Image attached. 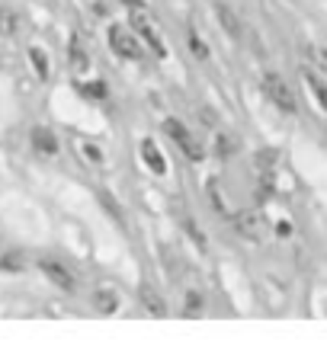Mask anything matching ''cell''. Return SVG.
I'll return each instance as SVG.
<instances>
[{
  "label": "cell",
  "instance_id": "1",
  "mask_svg": "<svg viewBox=\"0 0 327 352\" xmlns=\"http://www.w3.org/2000/svg\"><path fill=\"white\" fill-rule=\"evenodd\" d=\"M263 93H266V100L282 112V116H295V96H292L289 84L282 80L279 74H266L263 77Z\"/></svg>",
  "mask_w": 327,
  "mask_h": 352
},
{
  "label": "cell",
  "instance_id": "2",
  "mask_svg": "<svg viewBox=\"0 0 327 352\" xmlns=\"http://www.w3.org/2000/svg\"><path fill=\"white\" fill-rule=\"evenodd\" d=\"M164 131H167L170 138H173V144H177V148L183 151V154H187L189 160H196V164H199V160L206 157V151H202V144H199V141L193 138V135H189V131L183 129V125H180L177 119H167V122H164Z\"/></svg>",
  "mask_w": 327,
  "mask_h": 352
},
{
  "label": "cell",
  "instance_id": "3",
  "mask_svg": "<svg viewBox=\"0 0 327 352\" xmlns=\"http://www.w3.org/2000/svg\"><path fill=\"white\" fill-rule=\"evenodd\" d=\"M109 45H112V52H116L119 58H129V61H138L141 58L138 38L131 36L125 26H112L109 29Z\"/></svg>",
  "mask_w": 327,
  "mask_h": 352
},
{
  "label": "cell",
  "instance_id": "4",
  "mask_svg": "<svg viewBox=\"0 0 327 352\" xmlns=\"http://www.w3.org/2000/svg\"><path fill=\"white\" fill-rule=\"evenodd\" d=\"M131 26H135V29L141 32V36H145V42L151 45V52H154V55H158V58L167 55V48H164V42H160V36L154 32L151 19L145 16V10H141V7H131Z\"/></svg>",
  "mask_w": 327,
  "mask_h": 352
},
{
  "label": "cell",
  "instance_id": "5",
  "mask_svg": "<svg viewBox=\"0 0 327 352\" xmlns=\"http://www.w3.org/2000/svg\"><path fill=\"white\" fill-rule=\"evenodd\" d=\"M39 269H42V276L52 282V285H58L61 292H74V272L67 266H61V263H55V260H42L39 263Z\"/></svg>",
  "mask_w": 327,
  "mask_h": 352
},
{
  "label": "cell",
  "instance_id": "6",
  "mask_svg": "<svg viewBox=\"0 0 327 352\" xmlns=\"http://www.w3.org/2000/svg\"><path fill=\"white\" fill-rule=\"evenodd\" d=\"M29 138H32V148H36L39 154H45V157L58 154V138H55V131L45 129V125H36Z\"/></svg>",
  "mask_w": 327,
  "mask_h": 352
},
{
  "label": "cell",
  "instance_id": "7",
  "mask_svg": "<svg viewBox=\"0 0 327 352\" xmlns=\"http://www.w3.org/2000/svg\"><path fill=\"white\" fill-rule=\"evenodd\" d=\"M141 160L148 164V170H151V173H158V176H164V173H167V160H164V154H160V151H158V144H154V141H151V138H145V141H141Z\"/></svg>",
  "mask_w": 327,
  "mask_h": 352
},
{
  "label": "cell",
  "instance_id": "8",
  "mask_svg": "<svg viewBox=\"0 0 327 352\" xmlns=\"http://www.w3.org/2000/svg\"><path fill=\"white\" fill-rule=\"evenodd\" d=\"M234 224H238V231H241L244 237H251V241H257V237H260L263 221H260V214H257V212H238V214H234Z\"/></svg>",
  "mask_w": 327,
  "mask_h": 352
},
{
  "label": "cell",
  "instance_id": "9",
  "mask_svg": "<svg viewBox=\"0 0 327 352\" xmlns=\"http://www.w3.org/2000/svg\"><path fill=\"white\" fill-rule=\"evenodd\" d=\"M215 13H218V23L224 26V32L231 38H241V23H238V16H234V10H228L224 3H215Z\"/></svg>",
  "mask_w": 327,
  "mask_h": 352
},
{
  "label": "cell",
  "instance_id": "10",
  "mask_svg": "<svg viewBox=\"0 0 327 352\" xmlns=\"http://www.w3.org/2000/svg\"><path fill=\"white\" fill-rule=\"evenodd\" d=\"M141 305H145V311H151L154 317H167V305L160 301V295L154 288H141Z\"/></svg>",
  "mask_w": 327,
  "mask_h": 352
},
{
  "label": "cell",
  "instance_id": "11",
  "mask_svg": "<svg viewBox=\"0 0 327 352\" xmlns=\"http://www.w3.org/2000/svg\"><path fill=\"white\" fill-rule=\"evenodd\" d=\"M206 311V298L199 295V292H187V301H183V314L187 317H199Z\"/></svg>",
  "mask_w": 327,
  "mask_h": 352
},
{
  "label": "cell",
  "instance_id": "12",
  "mask_svg": "<svg viewBox=\"0 0 327 352\" xmlns=\"http://www.w3.org/2000/svg\"><path fill=\"white\" fill-rule=\"evenodd\" d=\"M94 305H96V311H100V314H112V311L119 307V298L112 295V292H96Z\"/></svg>",
  "mask_w": 327,
  "mask_h": 352
},
{
  "label": "cell",
  "instance_id": "13",
  "mask_svg": "<svg viewBox=\"0 0 327 352\" xmlns=\"http://www.w3.org/2000/svg\"><path fill=\"white\" fill-rule=\"evenodd\" d=\"M17 26H19L17 13H13L10 7H0V36H13V32H17Z\"/></svg>",
  "mask_w": 327,
  "mask_h": 352
},
{
  "label": "cell",
  "instance_id": "14",
  "mask_svg": "<svg viewBox=\"0 0 327 352\" xmlns=\"http://www.w3.org/2000/svg\"><path fill=\"white\" fill-rule=\"evenodd\" d=\"M305 80H308L311 93L318 96V102H321V106H324V109H327V84H324V80H321L318 74H311V71H305Z\"/></svg>",
  "mask_w": 327,
  "mask_h": 352
},
{
  "label": "cell",
  "instance_id": "15",
  "mask_svg": "<svg viewBox=\"0 0 327 352\" xmlns=\"http://www.w3.org/2000/svg\"><path fill=\"white\" fill-rule=\"evenodd\" d=\"M29 61H32V67H36V74L45 80V77H48V58H45V52H42V48H29Z\"/></svg>",
  "mask_w": 327,
  "mask_h": 352
},
{
  "label": "cell",
  "instance_id": "16",
  "mask_svg": "<svg viewBox=\"0 0 327 352\" xmlns=\"http://www.w3.org/2000/svg\"><path fill=\"white\" fill-rule=\"evenodd\" d=\"M183 228H187V234H189V237H193V241H196V247H199V250H206V234L199 231V228H196V221H193L189 214H183Z\"/></svg>",
  "mask_w": 327,
  "mask_h": 352
},
{
  "label": "cell",
  "instance_id": "17",
  "mask_svg": "<svg viewBox=\"0 0 327 352\" xmlns=\"http://www.w3.org/2000/svg\"><path fill=\"white\" fill-rule=\"evenodd\" d=\"M189 48H193V55H196L199 61H206L209 58V48H206V42L196 36V29H189Z\"/></svg>",
  "mask_w": 327,
  "mask_h": 352
},
{
  "label": "cell",
  "instance_id": "18",
  "mask_svg": "<svg viewBox=\"0 0 327 352\" xmlns=\"http://www.w3.org/2000/svg\"><path fill=\"white\" fill-rule=\"evenodd\" d=\"M77 90L84 93L87 100H106V84H81Z\"/></svg>",
  "mask_w": 327,
  "mask_h": 352
},
{
  "label": "cell",
  "instance_id": "19",
  "mask_svg": "<svg viewBox=\"0 0 327 352\" xmlns=\"http://www.w3.org/2000/svg\"><path fill=\"white\" fill-rule=\"evenodd\" d=\"M23 266H26V260H23L19 253H10V256H3V260H0V269H3V272H19Z\"/></svg>",
  "mask_w": 327,
  "mask_h": 352
},
{
  "label": "cell",
  "instance_id": "20",
  "mask_svg": "<svg viewBox=\"0 0 327 352\" xmlns=\"http://www.w3.org/2000/svg\"><path fill=\"white\" fill-rule=\"evenodd\" d=\"M71 67H77V71H87V67H90V61H87V55L84 52H81V48H71Z\"/></svg>",
  "mask_w": 327,
  "mask_h": 352
},
{
  "label": "cell",
  "instance_id": "21",
  "mask_svg": "<svg viewBox=\"0 0 327 352\" xmlns=\"http://www.w3.org/2000/svg\"><path fill=\"white\" fill-rule=\"evenodd\" d=\"M100 202H103L106 208H109V214H112V218H116V221L122 224V212H119V205H116V202H112V199H109V192H100Z\"/></svg>",
  "mask_w": 327,
  "mask_h": 352
},
{
  "label": "cell",
  "instance_id": "22",
  "mask_svg": "<svg viewBox=\"0 0 327 352\" xmlns=\"http://www.w3.org/2000/svg\"><path fill=\"white\" fill-rule=\"evenodd\" d=\"M234 148H238V144H234V138H228V135H222V138H218V154H222V157L234 154Z\"/></svg>",
  "mask_w": 327,
  "mask_h": 352
},
{
  "label": "cell",
  "instance_id": "23",
  "mask_svg": "<svg viewBox=\"0 0 327 352\" xmlns=\"http://www.w3.org/2000/svg\"><path fill=\"white\" fill-rule=\"evenodd\" d=\"M209 199H212V205H215L218 212H224V202H222V192H218V183H215V179L209 183Z\"/></svg>",
  "mask_w": 327,
  "mask_h": 352
},
{
  "label": "cell",
  "instance_id": "24",
  "mask_svg": "<svg viewBox=\"0 0 327 352\" xmlns=\"http://www.w3.org/2000/svg\"><path fill=\"white\" fill-rule=\"evenodd\" d=\"M122 3H129V7H141V0H122Z\"/></svg>",
  "mask_w": 327,
  "mask_h": 352
}]
</instances>
